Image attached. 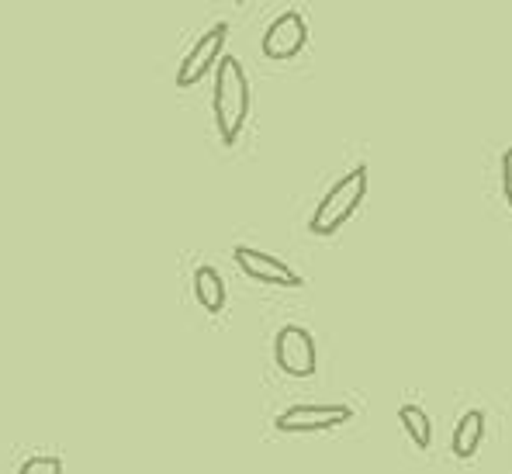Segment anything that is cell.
<instances>
[{"label": "cell", "mask_w": 512, "mask_h": 474, "mask_svg": "<svg viewBox=\"0 0 512 474\" xmlns=\"http://www.w3.org/2000/svg\"><path fill=\"white\" fill-rule=\"evenodd\" d=\"M225 39H229V25L222 21V25L208 28V32L191 45V52H187L184 63H180V70H177V87L180 90L194 87L198 80L208 77V70H215L218 59H222Z\"/></svg>", "instance_id": "obj_5"}, {"label": "cell", "mask_w": 512, "mask_h": 474, "mask_svg": "<svg viewBox=\"0 0 512 474\" xmlns=\"http://www.w3.org/2000/svg\"><path fill=\"white\" fill-rule=\"evenodd\" d=\"M353 409L343 402L333 405H291L274 419L277 433H319V430H336V426L350 423Z\"/></svg>", "instance_id": "obj_4"}, {"label": "cell", "mask_w": 512, "mask_h": 474, "mask_svg": "<svg viewBox=\"0 0 512 474\" xmlns=\"http://www.w3.org/2000/svg\"><path fill=\"white\" fill-rule=\"evenodd\" d=\"M481 440H485V412H481V409H468L461 419H457L454 443H450V450H454V457H461V461H471V457L478 454Z\"/></svg>", "instance_id": "obj_8"}, {"label": "cell", "mask_w": 512, "mask_h": 474, "mask_svg": "<svg viewBox=\"0 0 512 474\" xmlns=\"http://www.w3.org/2000/svg\"><path fill=\"white\" fill-rule=\"evenodd\" d=\"M502 194H506V205L512 208V146L502 153Z\"/></svg>", "instance_id": "obj_12"}, {"label": "cell", "mask_w": 512, "mask_h": 474, "mask_svg": "<svg viewBox=\"0 0 512 474\" xmlns=\"http://www.w3.org/2000/svg\"><path fill=\"white\" fill-rule=\"evenodd\" d=\"M236 4H243V0H236Z\"/></svg>", "instance_id": "obj_13"}, {"label": "cell", "mask_w": 512, "mask_h": 474, "mask_svg": "<svg viewBox=\"0 0 512 474\" xmlns=\"http://www.w3.org/2000/svg\"><path fill=\"white\" fill-rule=\"evenodd\" d=\"M398 423L405 426V433L412 436V443H416L419 450H426L429 443H433V423H429V412L423 405H402L398 409Z\"/></svg>", "instance_id": "obj_10"}, {"label": "cell", "mask_w": 512, "mask_h": 474, "mask_svg": "<svg viewBox=\"0 0 512 474\" xmlns=\"http://www.w3.org/2000/svg\"><path fill=\"white\" fill-rule=\"evenodd\" d=\"M367 198V167H353L346 177L336 180L326 191V198L319 201V208L308 218V232L312 236H336L353 215H357L360 201Z\"/></svg>", "instance_id": "obj_2"}, {"label": "cell", "mask_w": 512, "mask_h": 474, "mask_svg": "<svg viewBox=\"0 0 512 474\" xmlns=\"http://www.w3.org/2000/svg\"><path fill=\"white\" fill-rule=\"evenodd\" d=\"M215 129L222 135L225 146H236L239 135L246 129V118H250V80L246 70L236 56H222L215 66Z\"/></svg>", "instance_id": "obj_1"}, {"label": "cell", "mask_w": 512, "mask_h": 474, "mask_svg": "<svg viewBox=\"0 0 512 474\" xmlns=\"http://www.w3.org/2000/svg\"><path fill=\"white\" fill-rule=\"evenodd\" d=\"M308 45V21L301 11H284L270 21V28L263 32V56L267 59H295Z\"/></svg>", "instance_id": "obj_6"}, {"label": "cell", "mask_w": 512, "mask_h": 474, "mask_svg": "<svg viewBox=\"0 0 512 474\" xmlns=\"http://www.w3.org/2000/svg\"><path fill=\"white\" fill-rule=\"evenodd\" d=\"M18 474H63V461H59V457H52V454L28 457V461L18 468Z\"/></svg>", "instance_id": "obj_11"}, {"label": "cell", "mask_w": 512, "mask_h": 474, "mask_svg": "<svg viewBox=\"0 0 512 474\" xmlns=\"http://www.w3.org/2000/svg\"><path fill=\"white\" fill-rule=\"evenodd\" d=\"M274 360L288 378H312L319 367V350H315V336L305 326H284L274 340Z\"/></svg>", "instance_id": "obj_3"}, {"label": "cell", "mask_w": 512, "mask_h": 474, "mask_svg": "<svg viewBox=\"0 0 512 474\" xmlns=\"http://www.w3.org/2000/svg\"><path fill=\"white\" fill-rule=\"evenodd\" d=\"M232 260H236V267L243 270L246 277H253V281H260V284H274V288H301V284H305L295 267H288L281 257L253 250V246H236Z\"/></svg>", "instance_id": "obj_7"}, {"label": "cell", "mask_w": 512, "mask_h": 474, "mask_svg": "<svg viewBox=\"0 0 512 474\" xmlns=\"http://www.w3.org/2000/svg\"><path fill=\"white\" fill-rule=\"evenodd\" d=\"M194 298L212 315H218L225 308V281L212 263H201V267L194 270Z\"/></svg>", "instance_id": "obj_9"}]
</instances>
